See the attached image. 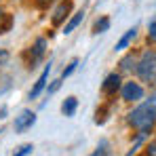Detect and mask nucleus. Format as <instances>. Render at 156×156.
I'll return each instance as SVG.
<instances>
[{"label":"nucleus","mask_w":156,"mask_h":156,"mask_svg":"<svg viewBox=\"0 0 156 156\" xmlns=\"http://www.w3.org/2000/svg\"><path fill=\"white\" fill-rule=\"evenodd\" d=\"M32 150H34V146H32V144H23V146H21V148H19L13 156H30V154H32Z\"/></svg>","instance_id":"nucleus-19"},{"label":"nucleus","mask_w":156,"mask_h":156,"mask_svg":"<svg viewBox=\"0 0 156 156\" xmlns=\"http://www.w3.org/2000/svg\"><path fill=\"white\" fill-rule=\"evenodd\" d=\"M36 125V114L32 112V110H23L19 116H15V122H13V127L17 133H23V131L32 129Z\"/></svg>","instance_id":"nucleus-6"},{"label":"nucleus","mask_w":156,"mask_h":156,"mask_svg":"<svg viewBox=\"0 0 156 156\" xmlns=\"http://www.w3.org/2000/svg\"><path fill=\"white\" fill-rule=\"evenodd\" d=\"M6 116V108H0V118H4Z\"/></svg>","instance_id":"nucleus-24"},{"label":"nucleus","mask_w":156,"mask_h":156,"mask_svg":"<svg viewBox=\"0 0 156 156\" xmlns=\"http://www.w3.org/2000/svg\"><path fill=\"white\" fill-rule=\"evenodd\" d=\"M135 63H137V57H135L133 53H129V55L120 61V70H122V72H131V70H135Z\"/></svg>","instance_id":"nucleus-15"},{"label":"nucleus","mask_w":156,"mask_h":156,"mask_svg":"<svg viewBox=\"0 0 156 156\" xmlns=\"http://www.w3.org/2000/svg\"><path fill=\"white\" fill-rule=\"evenodd\" d=\"M0 133H2V131H0Z\"/></svg>","instance_id":"nucleus-26"},{"label":"nucleus","mask_w":156,"mask_h":156,"mask_svg":"<svg viewBox=\"0 0 156 156\" xmlns=\"http://www.w3.org/2000/svg\"><path fill=\"white\" fill-rule=\"evenodd\" d=\"M127 122L137 133H152V129L156 127V93H150L137 108L131 110L127 114Z\"/></svg>","instance_id":"nucleus-1"},{"label":"nucleus","mask_w":156,"mask_h":156,"mask_svg":"<svg viewBox=\"0 0 156 156\" xmlns=\"http://www.w3.org/2000/svg\"><path fill=\"white\" fill-rule=\"evenodd\" d=\"M120 87H122V78H120L118 72L108 74L105 80L101 82V91H104L105 95H116V91H120Z\"/></svg>","instance_id":"nucleus-8"},{"label":"nucleus","mask_w":156,"mask_h":156,"mask_svg":"<svg viewBox=\"0 0 156 156\" xmlns=\"http://www.w3.org/2000/svg\"><path fill=\"white\" fill-rule=\"evenodd\" d=\"M51 66H53V61L49 59V63L44 66V70L40 72V76H38V80L34 82V87H32V91H30V99H36L44 89H47V80H49V74H51Z\"/></svg>","instance_id":"nucleus-7"},{"label":"nucleus","mask_w":156,"mask_h":156,"mask_svg":"<svg viewBox=\"0 0 156 156\" xmlns=\"http://www.w3.org/2000/svg\"><path fill=\"white\" fill-rule=\"evenodd\" d=\"M84 19V11H78V13H74L66 23H63V34H72L74 30H76L78 26H80V21Z\"/></svg>","instance_id":"nucleus-10"},{"label":"nucleus","mask_w":156,"mask_h":156,"mask_svg":"<svg viewBox=\"0 0 156 156\" xmlns=\"http://www.w3.org/2000/svg\"><path fill=\"white\" fill-rule=\"evenodd\" d=\"M154 84H156V80H154Z\"/></svg>","instance_id":"nucleus-25"},{"label":"nucleus","mask_w":156,"mask_h":156,"mask_svg":"<svg viewBox=\"0 0 156 156\" xmlns=\"http://www.w3.org/2000/svg\"><path fill=\"white\" fill-rule=\"evenodd\" d=\"M135 36H137V27L133 26V27H129V30H127V32H125V34L118 38V42L114 44V51H116V53H118V51H125L131 42L135 40Z\"/></svg>","instance_id":"nucleus-9"},{"label":"nucleus","mask_w":156,"mask_h":156,"mask_svg":"<svg viewBox=\"0 0 156 156\" xmlns=\"http://www.w3.org/2000/svg\"><path fill=\"white\" fill-rule=\"evenodd\" d=\"M148 42L150 44H156V17L148 23Z\"/></svg>","instance_id":"nucleus-18"},{"label":"nucleus","mask_w":156,"mask_h":156,"mask_svg":"<svg viewBox=\"0 0 156 156\" xmlns=\"http://www.w3.org/2000/svg\"><path fill=\"white\" fill-rule=\"evenodd\" d=\"M144 156H156V137L146 146V150H144Z\"/></svg>","instance_id":"nucleus-20"},{"label":"nucleus","mask_w":156,"mask_h":156,"mask_svg":"<svg viewBox=\"0 0 156 156\" xmlns=\"http://www.w3.org/2000/svg\"><path fill=\"white\" fill-rule=\"evenodd\" d=\"M135 74L139 76L141 82H150L152 84L156 80V49H146L137 57Z\"/></svg>","instance_id":"nucleus-2"},{"label":"nucleus","mask_w":156,"mask_h":156,"mask_svg":"<svg viewBox=\"0 0 156 156\" xmlns=\"http://www.w3.org/2000/svg\"><path fill=\"white\" fill-rule=\"evenodd\" d=\"M120 97H122V101H127V104H137V101H141V99L146 97V89H144L141 82L127 80V82H122V87H120Z\"/></svg>","instance_id":"nucleus-3"},{"label":"nucleus","mask_w":156,"mask_h":156,"mask_svg":"<svg viewBox=\"0 0 156 156\" xmlns=\"http://www.w3.org/2000/svg\"><path fill=\"white\" fill-rule=\"evenodd\" d=\"M72 0H59L57 2V6H55V11H53L51 15V23L53 26H61V23H66V19L70 17V13H72Z\"/></svg>","instance_id":"nucleus-5"},{"label":"nucleus","mask_w":156,"mask_h":156,"mask_svg":"<svg viewBox=\"0 0 156 156\" xmlns=\"http://www.w3.org/2000/svg\"><path fill=\"white\" fill-rule=\"evenodd\" d=\"M59 84H61V78H57V80H53V84L49 87V89H47V95H53V93H55V91L59 89Z\"/></svg>","instance_id":"nucleus-22"},{"label":"nucleus","mask_w":156,"mask_h":156,"mask_svg":"<svg viewBox=\"0 0 156 156\" xmlns=\"http://www.w3.org/2000/svg\"><path fill=\"white\" fill-rule=\"evenodd\" d=\"M13 23H15L13 15H9L6 11H2V9H0V34H6V32H11Z\"/></svg>","instance_id":"nucleus-12"},{"label":"nucleus","mask_w":156,"mask_h":156,"mask_svg":"<svg viewBox=\"0 0 156 156\" xmlns=\"http://www.w3.org/2000/svg\"><path fill=\"white\" fill-rule=\"evenodd\" d=\"M34 2H36L40 9H47V6H49V4H53L55 0H34Z\"/></svg>","instance_id":"nucleus-23"},{"label":"nucleus","mask_w":156,"mask_h":156,"mask_svg":"<svg viewBox=\"0 0 156 156\" xmlns=\"http://www.w3.org/2000/svg\"><path fill=\"white\" fill-rule=\"evenodd\" d=\"M146 137H148L146 133H137V137H135V141H133V146H131V150H129V152H127L125 156H135V154H137V150L141 148V144L146 141Z\"/></svg>","instance_id":"nucleus-16"},{"label":"nucleus","mask_w":156,"mask_h":156,"mask_svg":"<svg viewBox=\"0 0 156 156\" xmlns=\"http://www.w3.org/2000/svg\"><path fill=\"white\" fill-rule=\"evenodd\" d=\"M78 68V59H72V61H70V63H68V68H63V72H61V80H63V78H68V76H72V74H74V70H76Z\"/></svg>","instance_id":"nucleus-17"},{"label":"nucleus","mask_w":156,"mask_h":156,"mask_svg":"<svg viewBox=\"0 0 156 156\" xmlns=\"http://www.w3.org/2000/svg\"><path fill=\"white\" fill-rule=\"evenodd\" d=\"M91 156H112V148H110V141L108 139H101L95 148V152Z\"/></svg>","instance_id":"nucleus-14"},{"label":"nucleus","mask_w":156,"mask_h":156,"mask_svg":"<svg viewBox=\"0 0 156 156\" xmlns=\"http://www.w3.org/2000/svg\"><path fill=\"white\" fill-rule=\"evenodd\" d=\"M44 55H47V38H36L34 40V44L30 47V59H27V68H36L42 59H44Z\"/></svg>","instance_id":"nucleus-4"},{"label":"nucleus","mask_w":156,"mask_h":156,"mask_svg":"<svg viewBox=\"0 0 156 156\" xmlns=\"http://www.w3.org/2000/svg\"><path fill=\"white\" fill-rule=\"evenodd\" d=\"M78 110V99L74 95H70V97H66L63 99V104H61V112H63V116H74Z\"/></svg>","instance_id":"nucleus-11"},{"label":"nucleus","mask_w":156,"mask_h":156,"mask_svg":"<svg viewBox=\"0 0 156 156\" xmlns=\"http://www.w3.org/2000/svg\"><path fill=\"white\" fill-rule=\"evenodd\" d=\"M110 23H112L110 17H105V15L99 17V19L93 23V34H104V32H108V30H110Z\"/></svg>","instance_id":"nucleus-13"},{"label":"nucleus","mask_w":156,"mask_h":156,"mask_svg":"<svg viewBox=\"0 0 156 156\" xmlns=\"http://www.w3.org/2000/svg\"><path fill=\"white\" fill-rule=\"evenodd\" d=\"M9 59H11V53L6 51V49H0V68H2V66H6V63H9Z\"/></svg>","instance_id":"nucleus-21"}]
</instances>
